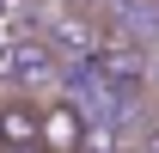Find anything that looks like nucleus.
<instances>
[{
  "instance_id": "nucleus-4",
  "label": "nucleus",
  "mask_w": 159,
  "mask_h": 153,
  "mask_svg": "<svg viewBox=\"0 0 159 153\" xmlns=\"http://www.w3.org/2000/svg\"><path fill=\"white\" fill-rule=\"evenodd\" d=\"M98 6H104V12H116V19H122V6H141V0H98Z\"/></svg>"
},
{
  "instance_id": "nucleus-6",
  "label": "nucleus",
  "mask_w": 159,
  "mask_h": 153,
  "mask_svg": "<svg viewBox=\"0 0 159 153\" xmlns=\"http://www.w3.org/2000/svg\"><path fill=\"white\" fill-rule=\"evenodd\" d=\"M6 6H12V0H0V19H6Z\"/></svg>"
},
{
  "instance_id": "nucleus-5",
  "label": "nucleus",
  "mask_w": 159,
  "mask_h": 153,
  "mask_svg": "<svg viewBox=\"0 0 159 153\" xmlns=\"http://www.w3.org/2000/svg\"><path fill=\"white\" fill-rule=\"evenodd\" d=\"M0 153H49L43 141H25V147H0Z\"/></svg>"
},
{
  "instance_id": "nucleus-1",
  "label": "nucleus",
  "mask_w": 159,
  "mask_h": 153,
  "mask_svg": "<svg viewBox=\"0 0 159 153\" xmlns=\"http://www.w3.org/2000/svg\"><path fill=\"white\" fill-rule=\"evenodd\" d=\"M0 80H6V92L55 98L61 86H67V55H61L43 31H25V37L6 49V61H0Z\"/></svg>"
},
{
  "instance_id": "nucleus-3",
  "label": "nucleus",
  "mask_w": 159,
  "mask_h": 153,
  "mask_svg": "<svg viewBox=\"0 0 159 153\" xmlns=\"http://www.w3.org/2000/svg\"><path fill=\"white\" fill-rule=\"evenodd\" d=\"M12 43H19V37H12V25L0 19V61H6V49H12Z\"/></svg>"
},
{
  "instance_id": "nucleus-2",
  "label": "nucleus",
  "mask_w": 159,
  "mask_h": 153,
  "mask_svg": "<svg viewBox=\"0 0 159 153\" xmlns=\"http://www.w3.org/2000/svg\"><path fill=\"white\" fill-rule=\"evenodd\" d=\"M43 147L49 153H86L92 147V104L74 92L43 98Z\"/></svg>"
}]
</instances>
